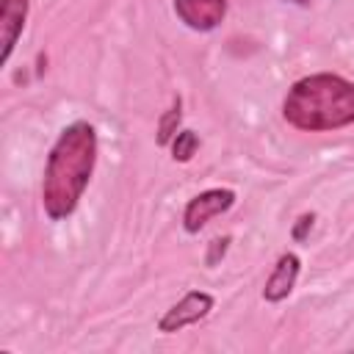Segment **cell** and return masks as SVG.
<instances>
[{"mask_svg": "<svg viewBox=\"0 0 354 354\" xmlns=\"http://www.w3.org/2000/svg\"><path fill=\"white\" fill-rule=\"evenodd\" d=\"M235 191L232 188H207L196 196H191L183 207V230L188 235H196L210 218L227 213L235 205Z\"/></svg>", "mask_w": 354, "mask_h": 354, "instance_id": "3957f363", "label": "cell"}, {"mask_svg": "<svg viewBox=\"0 0 354 354\" xmlns=\"http://www.w3.org/2000/svg\"><path fill=\"white\" fill-rule=\"evenodd\" d=\"M169 149H171V158H174L177 163H188V160L196 155V149H199V136H196L194 130H180V133L171 138Z\"/></svg>", "mask_w": 354, "mask_h": 354, "instance_id": "9c48e42d", "label": "cell"}, {"mask_svg": "<svg viewBox=\"0 0 354 354\" xmlns=\"http://www.w3.org/2000/svg\"><path fill=\"white\" fill-rule=\"evenodd\" d=\"M177 19L196 33H210L227 17V0H171Z\"/></svg>", "mask_w": 354, "mask_h": 354, "instance_id": "5b68a950", "label": "cell"}, {"mask_svg": "<svg viewBox=\"0 0 354 354\" xmlns=\"http://www.w3.org/2000/svg\"><path fill=\"white\" fill-rule=\"evenodd\" d=\"M230 241H232L230 235H224V238H213V241L207 243V257H205V263H207V266H216V263H218V260L227 254Z\"/></svg>", "mask_w": 354, "mask_h": 354, "instance_id": "30bf717a", "label": "cell"}, {"mask_svg": "<svg viewBox=\"0 0 354 354\" xmlns=\"http://www.w3.org/2000/svg\"><path fill=\"white\" fill-rule=\"evenodd\" d=\"M180 122H183V97L180 94H174L171 97V105L160 113V119H158V144L160 147H169L171 144V138L180 133Z\"/></svg>", "mask_w": 354, "mask_h": 354, "instance_id": "ba28073f", "label": "cell"}, {"mask_svg": "<svg viewBox=\"0 0 354 354\" xmlns=\"http://www.w3.org/2000/svg\"><path fill=\"white\" fill-rule=\"evenodd\" d=\"M30 0H0V64L6 66L28 22Z\"/></svg>", "mask_w": 354, "mask_h": 354, "instance_id": "52a82bcc", "label": "cell"}, {"mask_svg": "<svg viewBox=\"0 0 354 354\" xmlns=\"http://www.w3.org/2000/svg\"><path fill=\"white\" fill-rule=\"evenodd\" d=\"M97 152L100 141L91 122L77 119L58 133L47 152L41 177V207L50 221H64L77 210L91 183Z\"/></svg>", "mask_w": 354, "mask_h": 354, "instance_id": "6da1fadb", "label": "cell"}, {"mask_svg": "<svg viewBox=\"0 0 354 354\" xmlns=\"http://www.w3.org/2000/svg\"><path fill=\"white\" fill-rule=\"evenodd\" d=\"M299 274H301V257H299L296 252H282V254L277 257V263H274V268H271L266 285H263V299H266L268 304L285 301V299L293 293Z\"/></svg>", "mask_w": 354, "mask_h": 354, "instance_id": "8992f818", "label": "cell"}, {"mask_svg": "<svg viewBox=\"0 0 354 354\" xmlns=\"http://www.w3.org/2000/svg\"><path fill=\"white\" fill-rule=\"evenodd\" d=\"M313 224H315V213H301L299 218H296V224H293V230H290V235H293V241H307V235H310V230H313Z\"/></svg>", "mask_w": 354, "mask_h": 354, "instance_id": "8fae6325", "label": "cell"}, {"mask_svg": "<svg viewBox=\"0 0 354 354\" xmlns=\"http://www.w3.org/2000/svg\"><path fill=\"white\" fill-rule=\"evenodd\" d=\"M282 119L301 133H329L354 124V83L335 72L299 77L285 100Z\"/></svg>", "mask_w": 354, "mask_h": 354, "instance_id": "7a4b0ae2", "label": "cell"}, {"mask_svg": "<svg viewBox=\"0 0 354 354\" xmlns=\"http://www.w3.org/2000/svg\"><path fill=\"white\" fill-rule=\"evenodd\" d=\"M216 299L213 293L207 290H188L180 301H174L160 318H158V332L163 335H174V332H183L185 326H194L199 321H205L213 310Z\"/></svg>", "mask_w": 354, "mask_h": 354, "instance_id": "277c9868", "label": "cell"}, {"mask_svg": "<svg viewBox=\"0 0 354 354\" xmlns=\"http://www.w3.org/2000/svg\"><path fill=\"white\" fill-rule=\"evenodd\" d=\"M288 3H296V6H307V3H313V0H288Z\"/></svg>", "mask_w": 354, "mask_h": 354, "instance_id": "7c38bea8", "label": "cell"}]
</instances>
